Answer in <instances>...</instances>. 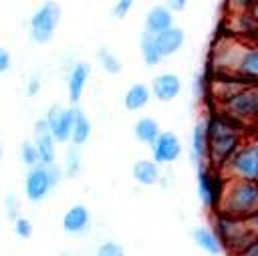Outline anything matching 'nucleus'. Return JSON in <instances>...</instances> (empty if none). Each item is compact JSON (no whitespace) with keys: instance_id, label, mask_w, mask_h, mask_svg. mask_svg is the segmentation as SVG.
<instances>
[{"instance_id":"obj_9","label":"nucleus","mask_w":258,"mask_h":256,"mask_svg":"<svg viewBox=\"0 0 258 256\" xmlns=\"http://www.w3.org/2000/svg\"><path fill=\"white\" fill-rule=\"evenodd\" d=\"M222 189H224L222 173L210 165H200L198 167V196L206 210H212V212L218 210Z\"/></svg>"},{"instance_id":"obj_32","label":"nucleus","mask_w":258,"mask_h":256,"mask_svg":"<svg viewBox=\"0 0 258 256\" xmlns=\"http://www.w3.org/2000/svg\"><path fill=\"white\" fill-rule=\"evenodd\" d=\"M234 256H258V236H254L238 254H234Z\"/></svg>"},{"instance_id":"obj_36","label":"nucleus","mask_w":258,"mask_h":256,"mask_svg":"<svg viewBox=\"0 0 258 256\" xmlns=\"http://www.w3.org/2000/svg\"><path fill=\"white\" fill-rule=\"evenodd\" d=\"M248 16H250V20L254 22V26L258 28V0H252V4H250V8H248Z\"/></svg>"},{"instance_id":"obj_37","label":"nucleus","mask_w":258,"mask_h":256,"mask_svg":"<svg viewBox=\"0 0 258 256\" xmlns=\"http://www.w3.org/2000/svg\"><path fill=\"white\" fill-rule=\"evenodd\" d=\"M0 159H2V149H0Z\"/></svg>"},{"instance_id":"obj_24","label":"nucleus","mask_w":258,"mask_h":256,"mask_svg":"<svg viewBox=\"0 0 258 256\" xmlns=\"http://www.w3.org/2000/svg\"><path fill=\"white\" fill-rule=\"evenodd\" d=\"M139 52H141V58L147 67H155V65L161 62V54L155 46V38L147 32H143L141 38H139Z\"/></svg>"},{"instance_id":"obj_19","label":"nucleus","mask_w":258,"mask_h":256,"mask_svg":"<svg viewBox=\"0 0 258 256\" xmlns=\"http://www.w3.org/2000/svg\"><path fill=\"white\" fill-rule=\"evenodd\" d=\"M131 175L139 185H155L161 179L159 165L153 159H137L131 167Z\"/></svg>"},{"instance_id":"obj_4","label":"nucleus","mask_w":258,"mask_h":256,"mask_svg":"<svg viewBox=\"0 0 258 256\" xmlns=\"http://www.w3.org/2000/svg\"><path fill=\"white\" fill-rule=\"evenodd\" d=\"M214 232L218 234L224 250H228L232 256L238 254L254 236H258V220L256 216L250 220H238L224 214L214 212Z\"/></svg>"},{"instance_id":"obj_15","label":"nucleus","mask_w":258,"mask_h":256,"mask_svg":"<svg viewBox=\"0 0 258 256\" xmlns=\"http://www.w3.org/2000/svg\"><path fill=\"white\" fill-rule=\"evenodd\" d=\"M153 38H155V46H157L161 58H165V56H171L177 50H181V46L185 42V32L179 26H171V28L155 34Z\"/></svg>"},{"instance_id":"obj_23","label":"nucleus","mask_w":258,"mask_h":256,"mask_svg":"<svg viewBox=\"0 0 258 256\" xmlns=\"http://www.w3.org/2000/svg\"><path fill=\"white\" fill-rule=\"evenodd\" d=\"M91 131H93V125H91L89 117L81 109H77L75 111V121H73V131H71V141L69 143H73L75 147L85 145L89 141V137H91Z\"/></svg>"},{"instance_id":"obj_22","label":"nucleus","mask_w":258,"mask_h":256,"mask_svg":"<svg viewBox=\"0 0 258 256\" xmlns=\"http://www.w3.org/2000/svg\"><path fill=\"white\" fill-rule=\"evenodd\" d=\"M159 133H161V129H159V123L153 119V117H139L137 121H135V125H133V135H135V139L137 141H141V143H145V145H151L157 137H159Z\"/></svg>"},{"instance_id":"obj_3","label":"nucleus","mask_w":258,"mask_h":256,"mask_svg":"<svg viewBox=\"0 0 258 256\" xmlns=\"http://www.w3.org/2000/svg\"><path fill=\"white\" fill-rule=\"evenodd\" d=\"M216 212L238 220L254 218L258 214V181L224 179V189Z\"/></svg>"},{"instance_id":"obj_8","label":"nucleus","mask_w":258,"mask_h":256,"mask_svg":"<svg viewBox=\"0 0 258 256\" xmlns=\"http://www.w3.org/2000/svg\"><path fill=\"white\" fill-rule=\"evenodd\" d=\"M58 22H60V6L54 0H46L32 12L28 20V34L34 42L44 44L54 36Z\"/></svg>"},{"instance_id":"obj_34","label":"nucleus","mask_w":258,"mask_h":256,"mask_svg":"<svg viewBox=\"0 0 258 256\" xmlns=\"http://www.w3.org/2000/svg\"><path fill=\"white\" fill-rule=\"evenodd\" d=\"M38 91H40V79H38V75H32L26 83V95L34 97V95H38Z\"/></svg>"},{"instance_id":"obj_16","label":"nucleus","mask_w":258,"mask_h":256,"mask_svg":"<svg viewBox=\"0 0 258 256\" xmlns=\"http://www.w3.org/2000/svg\"><path fill=\"white\" fill-rule=\"evenodd\" d=\"M171 26H173V12L167 10L163 4L151 6L149 12L145 14V30L143 32H147L151 36H155V34H159Z\"/></svg>"},{"instance_id":"obj_27","label":"nucleus","mask_w":258,"mask_h":256,"mask_svg":"<svg viewBox=\"0 0 258 256\" xmlns=\"http://www.w3.org/2000/svg\"><path fill=\"white\" fill-rule=\"evenodd\" d=\"M20 159H22V163L28 169L40 165V157H38V151H36V147H34L32 141H24L22 143V147H20Z\"/></svg>"},{"instance_id":"obj_10","label":"nucleus","mask_w":258,"mask_h":256,"mask_svg":"<svg viewBox=\"0 0 258 256\" xmlns=\"http://www.w3.org/2000/svg\"><path fill=\"white\" fill-rule=\"evenodd\" d=\"M75 111H77V107H60V105H54L42 117V121L46 123L48 131L52 133V137H54L56 143H69L71 141Z\"/></svg>"},{"instance_id":"obj_7","label":"nucleus","mask_w":258,"mask_h":256,"mask_svg":"<svg viewBox=\"0 0 258 256\" xmlns=\"http://www.w3.org/2000/svg\"><path fill=\"white\" fill-rule=\"evenodd\" d=\"M60 169L56 165H36L30 167L24 175V196L28 202H42L60 181Z\"/></svg>"},{"instance_id":"obj_13","label":"nucleus","mask_w":258,"mask_h":256,"mask_svg":"<svg viewBox=\"0 0 258 256\" xmlns=\"http://www.w3.org/2000/svg\"><path fill=\"white\" fill-rule=\"evenodd\" d=\"M151 97H155L161 103H169L173 99H177V95L181 93V79L175 73H159L151 85H149Z\"/></svg>"},{"instance_id":"obj_14","label":"nucleus","mask_w":258,"mask_h":256,"mask_svg":"<svg viewBox=\"0 0 258 256\" xmlns=\"http://www.w3.org/2000/svg\"><path fill=\"white\" fill-rule=\"evenodd\" d=\"M91 228V212L83 204L71 206L62 216V230L71 236H81Z\"/></svg>"},{"instance_id":"obj_5","label":"nucleus","mask_w":258,"mask_h":256,"mask_svg":"<svg viewBox=\"0 0 258 256\" xmlns=\"http://www.w3.org/2000/svg\"><path fill=\"white\" fill-rule=\"evenodd\" d=\"M224 179L258 181V135H248L220 167Z\"/></svg>"},{"instance_id":"obj_21","label":"nucleus","mask_w":258,"mask_h":256,"mask_svg":"<svg viewBox=\"0 0 258 256\" xmlns=\"http://www.w3.org/2000/svg\"><path fill=\"white\" fill-rule=\"evenodd\" d=\"M149 101H151V91H149V87L143 85V83L131 85V87L125 91V95H123V105H125L127 111H139V109H143Z\"/></svg>"},{"instance_id":"obj_20","label":"nucleus","mask_w":258,"mask_h":256,"mask_svg":"<svg viewBox=\"0 0 258 256\" xmlns=\"http://www.w3.org/2000/svg\"><path fill=\"white\" fill-rule=\"evenodd\" d=\"M191 236H194L196 246L202 248L204 252H208V254H212V256H218V254L224 252V246H222L218 234L214 232V228H210V226H200V228L194 230Z\"/></svg>"},{"instance_id":"obj_12","label":"nucleus","mask_w":258,"mask_h":256,"mask_svg":"<svg viewBox=\"0 0 258 256\" xmlns=\"http://www.w3.org/2000/svg\"><path fill=\"white\" fill-rule=\"evenodd\" d=\"M32 143H34V147L38 151L40 163L42 165H54V159H56V141H54L52 133L48 131V127H46V123L42 119L36 121V125H34Z\"/></svg>"},{"instance_id":"obj_2","label":"nucleus","mask_w":258,"mask_h":256,"mask_svg":"<svg viewBox=\"0 0 258 256\" xmlns=\"http://www.w3.org/2000/svg\"><path fill=\"white\" fill-rule=\"evenodd\" d=\"M206 133H208V165L218 171L228 161V157L240 147V143L248 137L244 125L236 123L234 119L218 111L206 117Z\"/></svg>"},{"instance_id":"obj_31","label":"nucleus","mask_w":258,"mask_h":256,"mask_svg":"<svg viewBox=\"0 0 258 256\" xmlns=\"http://www.w3.org/2000/svg\"><path fill=\"white\" fill-rule=\"evenodd\" d=\"M135 0H117L115 6H113V16L115 18H125L129 14V10L133 8Z\"/></svg>"},{"instance_id":"obj_1","label":"nucleus","mask_w":258,"mask_h":256,"mask_svg":"<svg viewBox=\"0 0 258 256\" xmlns=\"http://www.w3.org/2000/svg\"><path fill=\"white\" fill-rule=\"evenodd\" d=\"M214 77H232L248 85L258 83V42L236 34H224L214 42L210 54Z\"/></svg>"},{"instance_id":"obj_38","label":"nucleus","mask_w":258,"mask_h":256,"mask_svg":"<svg viewBox=\"0 0 258 256\" xmlns=\"http://www.w3.org/2000/svg\"><path fill=\"white\" fill-rule=\"evenodd\" d=\"M256 220H258V214H256Z\"/></svg>"},{"instance_id":"obj_18","label":"nucleus","mask_w":258,"mask_h":256,"mask_svg":"<svg viewBox=\"0 0 258 256\" xmlns=\"http://www.w3.org/2000/svg\"><path fill=\"white\" fill-rule=\"evenodd\" d=\"M191 159L194 163L208 165V133H206V119H200L191 129Z\"/></svg>"},{"instance_id":"obj_25","label":"nucleus","mask_w":258,"mask_h":256,"mask_svg":"<svg viewBox=\"0 0 258 256\" xmlns=\"http://www.w3.org/2000/svg\"><path fill=\"white\" fill-rule=\"evenodd\" d=\"M97 60H99L101 69H103L105 73H109V75H119L121 69H123L119 56H117L113 50H109L107 46H103V48L97 50Z\"/></svg>"},{"instance_id":"obj_6","label":"nucleus","mask_w":258,"mask_h":256,"mask_svg":"<svg viewBox=\"0 0 258 256\" xmlns=\"http://www.w3.org/2000/svg\"><path fill=\"white\" fill-rule=\"evenodd\" d=\"M218 113L234 119L244 127L258 123V83L246 85L240 93L218 105Z\"/></svg>"},{"instance_id":"obj_17","label":"nucleus","mask_w":258,"mask_h":256,"mask_svg":"<svg viewBox=\"0 0 258 256\" xmlns=\"http://www.w3.org/2000/svg\"><path fill=\"white\" fill-rule=\"evenodd\" d=\"M89 75H91V67L87 62H77L71 69L69 79H67V89H69V101L73 105H77L81 101V95L85 93V87L89 81Z\"/></svg>"},{"instance_id":"obj_30","label":"nucleus","mask_w":258,"mask_h":256,"mask_svg":"<svg viewBox=\"0 0 258 256\" xmlns=\"http://www.w3.org/2000/svg\"><path fill=\"white\" fill-rule=\"evenodd\" d=\"M4 212H6V216H8L12 222L20 216V202H18V198H16L14 194H8V196L4 198Z\"/></svg>"},{"instance_id":"obj_28","label":"nucleus","mask_w":258,"mask_h":256,"mask_svg":"<svg viewBox=\"0 0 258 256\" xmlns=\"http://www.w3.org/2000/svg\"><path fill=\"white\" fill-rule=\"evenodd\" d=\"M95 256H127V254H125V248H123L119 242L107 240V242H103V244L97 248Z\"/></svg>"},{"instance_id":"obj_26","label":"nucleus","mask_w":258,"mask_h":256,"mask_svg":"<svg viewBox=\"0 0 258 256\" xmlns=\"http://www.w3.org/2000/svg\"><path fill=\"white\" fill-rule=\"evenodd\" d=\"M79 171H81V151H79V147H69V151H67V155H64V175L67 177H75V175H79Z\"/></svg>"},{"instance_id":"obj_11","label":"nucleus","mask_w":258,"mask_h":256,"mask_svg":"<svg viewBox=\"0 0 258 256\" xmlns=\"http://www.w3.org/2000/svg\"><path fill=\"white\" fill-rule=\"evenodd\" d=\"M181 139L173 131H161L159 137L151 143V157L157 165H167L181 155Z\"/></svg>"},{"instance_id":"obj_33","label":"nucleus","mask_w":258,"mask_h":256,"mask_svg":"<svg viewBox=\"0 0 258 256\" xmlns=\"http://www.w3.org/2000/svg\"><path fill=\"white\" fill-rule=\"evenodd\" d=\"M10 67H12V56H10V52H8L4 46H0V75H4L6 71H10Z\"/></svg>"},{"instance_id":"obj_29","label":"nucleus","mask_w":258,"mask_h":256,"mask_svg":"<svg viewBox=\"0 0 258 256\" xmlns=\"http://www.w3.org/2000/svg\"><path fill=\"white\" fill-rule=\"evenodd\" d=\"M12 230L18 238H30L32 236V222L24 216H18L14 222H12Z\"/></svg>"},{"instance_id":"obj_35","label":"nucleus","mask_w":258,"mask_h":256,"mask_svg":"<svg viewBox=\"0 0 258 256\" xmlns=\"http://www.w3.org/2000/svg\"><path fill=\"white\" fill-rule=\"evenodd\" d=\"M163 6L171 12H181L187 6V0H163Z\"/></svg>"}]
</instances>
